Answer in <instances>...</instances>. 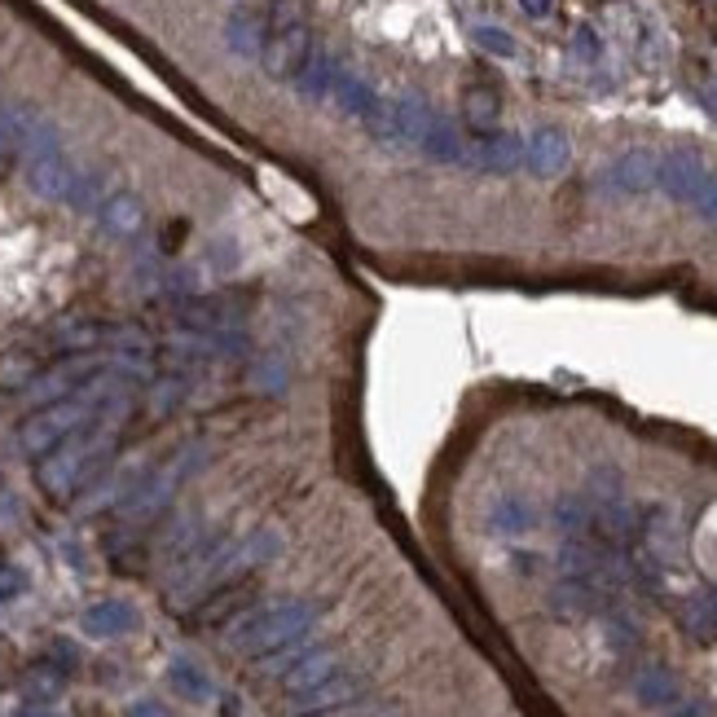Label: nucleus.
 <instances>
[{"mask_svg":"<svg viewBox=\"0 0 717 717\" xmlns=\"http://www.w3.org/2000/svg\"><path fill=\"white\" fill-rule=\"evenodd\" d=\"M269 36H265V53H261V62H265V71H269L273 80H282V85H291L295 80V71L304 67V58L313 53V31H308V18H304V9L295 4V0H282L277 9H269Z\"/></svg>","mask_w":717,"mask_h":717,"instance_id":"f257e3e1","label":"nucleus"},{"mask_svg":"<svg viewBox=\"0 0 717 717\" xmlns=\"http://www.w3.org/2000/svg\"><path fill=\"white\" fill-rule=\"evenodd\" d=\"M313 626V608L304 603H273V608H261L256 617H243V626L234 629L229 642H238L243 651H277L286 647L295 633Z\"/></svg>","mask_w":717,"mask_h":717,"instance_id":"f03ea898","label":"nucleus"},{"mask_svg":"<svg viewBox=\"0 0 717 717\" xmlns=\"http://www.w3.org/2000/svg\"><path fill=\"white\" fill-rule=\"evenodd\" d=\"M340 58L326 49V45H313V53L304 58V67L295 71V92L299 97H308V101H322V97H331V89H335V80H340Z\"/></svg>","mask_w":717,"mask_h":717,"instance_id":"7ed1b4c3","label":"nucleus"},{"mask_svg":"<svg viewBox=\"0 0 717 717\" xmlns=\"http://www.w3.org/2000/svg\"><path fill=\"white\" fill-rule=\"evenodd\" d=\"M265 36H269L265 13L234 9V13H229V22H225V45H229V53H238V58H247V62H261V53H265Z\"/></svg>","mask_w":717,"mask_h":717,"instance_id":"20e7f679","label":"nucleus"},{"mask_svg":"<svg viewBox=\"0 0 717 717\" xmlns=\"http://www.w3.org/2000/svg\"><path fill=\"white\" fill-rule=\"evenodd\" d=\"M524 164L538 173V177H554L568 168V137L559 128H538L524 146Z\"/></svg>","mask_w":717,"mask_h":717,"instance_id":"39448f33","label":"nucleus"},{"mask_svg":"<svg viewBox=\"0 0 717 717\" xmlns=\"http://www.w3.org/2000/svg\"><path fill=\"white\" fill-rule=\"evenodd\" d=\"M656 180L674 194V198H696V189L705 185V168L691 155H669L665 164H656Z\"/></svg>","mask_w":717,"mask_h":717,"instance_id":"423d86ee","label":"nucleus"},{"mask_svg":"<svg viewBox=\"0 0 717 717\" xmlns=\"http://www.w3.org/2000/svg\"><path fill=\"white\" fill-rule=\"evenodd\" d=\"M471 159H475V168H484V173H511V168L524 164V141L498 132V137H484V141L475 146Z\"/></svg>","mask_w":717,"mask_h":717,"instance_id":"0eeeda50","label":"nucleus"},{"mask_svg":"<svg viewBox=\"0 0 717 717\" xmlns=\"http://www.w3.org/2000/svg\"><path fill=\"white\" fill-rule=\"evenodd\" d=\"M331 101L340 106V115L365 119V115L379 106V92L370 89L361 76H353V71H340V80H335V89H331Z\"/></svg>","mask_w":717,"mask_h":717,"instance_id":"6e6552de","label":"nucleus"},{"mask_svg":"<svg viewBox=\"0 0 717 717\" xmlns=\"http://www.w3.org/2000/svg\"><path fill=\"white\" fill-rule=\"evenodd\" d=\"M419 150H423L428 159H441V164H458V159H466V146H462L458 128L445 124V119H432V124H428V132H423Z\"/></svg>","mask_w":717,"mask_h":717,"instance_id":"1a4fd4ad","label":"nucleus"},{"mask_svg":"<svg viewBox=\"0 0 717 717\" xmlns=\"http://www.w3.org/2000/svg\"><path fill=\"white\" fill-rule=\"evenodd\" d=\"M612 180L621 189H647V185H656V159L647 150H633V155L612 164Z\"/></svg>","mask_w":717,"mask_h":717,"instance_id":"9d476101","label":"nucleus"},{"mask_svg":"<svg viewBox=\"0 0 717 717\" xmlns=\"http://www.w3.org/2000/svg\"><path fill=\"white\" fill-rule=\"evenodd\" d=\"M462 110H466V119H471L475 128H489L493 115H498V97L489 89H471L466 92V101H462Z\"/></svg>","mask_w":717,"mask_h":717,"instance_id":"9b49d317","label":"nucleus"},{"mask_svg":"<svg viewBox=\"0 0 717 717\" xmlns=\"http://www.w3.org/2000/svg\"><path fill=\"white\" fill-rule=\"evenodd\" d=\"M475 45H480L484 53H493V58H515V40H511L502 27H480V31H475Z\"/></svg>","mask_w":717,"mask_h":717,"instance_id":"f8f14e48","label":"nucleus"},{"mask_svg":"<svg viewBox=\"0 0 717 717\" xmlns=\"http://www.w3.org/2000/svg\"><path fill=\"white\" fill-rule=\"evenodd\" d=\"M110 220L124 225V229H132V225L141 220V207H137L132 198H115V203H110Z\"/></svg>","mask_w":717,"mask_h":717,"instance_id":"ddd939ff","label":"nucleus"},{"mask_svg":"<svg viewBox=\"0 0 717 717\" xmlns=\"http://www.w3.org/2000/svg\"><path fill=\"white\" fill-rule=\"evenodd\" d=\"M520 4H524L533 18H541V13H550V4H554V0H520Z\"/></svg>","mask_w":717,"mask_h":717,"instance_id":"4468645a","label":"nucleus"}]
</instances>
